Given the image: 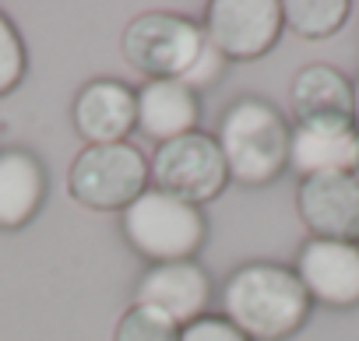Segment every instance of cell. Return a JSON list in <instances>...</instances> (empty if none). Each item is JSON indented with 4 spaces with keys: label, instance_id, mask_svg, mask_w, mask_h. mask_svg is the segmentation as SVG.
Masks as SVG:
<instances>
[{
    "label": "cell",
    "instance_id": "cell-18",
    "mask_svg": "<svg viewBox=\"0 0 359 341\" xmlns=\"http://www.w3.org/2000/svg\"><path fill=\"white\" fill-rule=\"evenodd\" d=\"M22 71H25V50H22V39L15 32V25L0 15V95L11 92L18 81H22Z\"/></svg>",
    "mask_w": 359,
    "mask_h": 341
},
{
    "label": "cell",
    "instance_id": "cell-17",
    "mask_svg": "<svg viewBox=\"0 0 359 341\" xmlns=\"http://www.w3.org/2000/svg\"><path fill=\"white\" fill-rule=\"evenodd\" d=\"M113 341H180V327L151 306H130L120 316Z\"/></svg>",
    "mask_w": 359,
    "mask_h": 341
},
{
    "label": "cell",
    "instance_id": "cell-12",
    "mask_svg": "<svg viewBox=\"0 0 359 341\" xmlns=\"http://www.w3.org/2000/svg\"><path fill=\"white\" fill-rule=\"evenodd\" d=\"M359 158V130L348 123H296L289 130V165L296 173H352Z\"/></svg>",
    "mask_w": 359,
    "mask_h": 341
},
{
    "label": "cell",
    "instance_id": "cell-15",
    "mask_svg": "<svg viewBox=\"0 0 359 341\" xmlns=\"http://www.w3.org/2000/svg\"><path fill=\"white\" fill-rule=\"evenodd\" d=\"M46 176L29 151H0V229L25 225L43 201Z\"/></svg>",
    "mask_w": 359,
    "mask_h": 341
},
{
    "label": "cell",
    "instance_id": "cell-7",
    "mask_svg": "<svg viewBox=\"0 0 359 341\" xmlns=\"http://www.w3.org/2000/svg\"><path fill=\"white\" fill-rule=\"evenodd\" d=\"M282 32L278 0H212L205 39L226 60H254L275 46Z\"/></svg>",
    "mask_w": 359,
    "mask_h": 341
},
{
    "label": "cell",
    "instance_id": "cell-3",
    "mask_svg": "<svg viewBox=\"0 0 359 341\" xmlns=\"http://www.w3.org/2000/svg\"><path fill=\"white\" fill-rule=\"evenodd\" d=\"M123 236L141 257L155 264L187 260L205 243V218L194 204L151 187L123 208Z\"/></svg>",
    "mask_w": 359,
    "mask_h": 341
},
{
    "label": "cell",
    "instance_id": "cell-22",
    "mask_svg": "<svg viewBox=\"0 0 359 341\" xmlns=\"http://www.w3.org/2000/svg\"><path fill=\"white\" fill-rule=\"evenodd\" d=\"M352 176H355V180H359V158H355V169H352Z\"/></svg>",
    "mask_w": 359,
    "mask_h": 341
},
{
    "label": "cell",
    "instance_id": "cell-13",
    "mask_svg": "<svg viewBox=\"0 0 359 341\" xmlns=\"http://www.w3.org/2000/svg\"><path fill=\"white\" fill-rule=\"evenodd\" d=\"M292 113L299 123H352V85L327 64H310L292 81Z\"/></svg>",
    "mask_w": 359,
    "mask_h": 341
},
{
    "label": "cell",
    "instance_id": "cell-19",
    "mask_svg": "<svg viewBox=\"0 0 359 341\" xmlns=\"http://www.w3.org/2000/svg\"><path fill=\"white\" fill-rule=\"evenodd\" d=\"M180 341H250L240 327L226 316H198L187 327H180Z\"/></svg>",
    "mask_w": 359,
    "mask_h": 341
},
{
    "label": "cell",
    "instance_id": "cell-6",
    "mask_svg": "<svg viewBox=\"0 0 359 341\" xmlns=\"http://www.w3.org/2000/svg\"><path fill=\"white\" fill-rule=\"evenodd\" d=\"M148 176L155 180V190L198 208V204L219 197V190L229 180V169H226L219 141L194 130V134L158 144Z\"/></svg>",
    "mask_w": 359,
    "mask_h": 341
},
{
    "label": "cell",
    "instance_id": "cell-20",
    "mask_svg": "<svg viewBox=\"0 0 359 341\" xmlns=\"http://www.w3.org/2000/svg\"><path fill=\"white\" fill-rule=\"evenodd\" d=\"M222 67H226V57L205 39V46H201V53H198V60L187 67V74L180 78V85H187L191 92L194 88H208V85H215L219 81V74H222Z\"/></svg>",
    "mask_w": 359,
    "mask_h": 341
},
{
    "label": "cell",
    "instance_id": "cell-4",
    "mask_svg": "<svg viewBox=\"0 0 359 341\" xmlns=\"http://www.w3.org/2000/svg\"><path fill=\"white\" fill-rule=\"evenodd\" d=\"M148 162L127 141L120 144H88L67 173L71 197L95 211H123L144 194Z\"/></svg>",
    "mask_w": 359,
    "mask_h": 341
},
{
    "label": "cell",
    "instance_id": "cell-8",
    "mask_svg": "<svg viewBox=\"0 0 359 341\" xmlns=\"http://www.w3.org/2000/svg\"><path fill=\"white\" fill-rule=\"evenodd\" d=\"M296 208L313 239H359V180L352 173L306 176L299 183Z\"/></svg>",
    "mask_w": 359,
    "mask_h": 341
},
{
    "label": "cell",
    "instance_id": "cell-2",
    "mask_svg": "<svg viewBox=\"0 0 359 341\" xmlns=\"http://www.w3.org/2000/svg\"><path fill=\"white\" fill-rule=\"evenodd\" d=\"M219 148L233 180L264 187L289 162V127L275 106L261 99H240L222 116Z\"/></svg>",
    "mask_w": 359,
    "mask_h": 341
},
{
    "label": "cell",
    "instance_id": "cell-1",
    "mask_svg": "<svg viewBox=\"0 0 359 341\" xmlns=\"http://www.w3.org/2000/svg\"><path fill=\"white\" fill-rule=\"evenodd\" d=\"M310 309V295L296 271L278 264H247L226 281V320L247 337H289Z\"/></svg>",
    "mask_w": 359,
    "mask_h": 341
},
{
    "label": "cell",
    "instance_id": "cell-9",
    "mask_svg": "<svg viewBox=\"0 0 359 341\" xmlns=\"http://www.w3.org/2000/svg\"><path fill=\"white\" fill-rule=\"evenodd\" d=\"M296 278L306 295L327 306H355L359 302V243L341 239H310L299 250Z\"/></svg>",
    "mask_w": 359,
    "mask_h": 341
},
{
    "label": "cell",
    "instance_id": "cell-16",
    "mask_svg": "<svg viewBox=\"0 0 359 341\" xmlns=\"http://www.w3.org/2000/svg\"><path fill=\"white\" fill-rule=\"evenodd\" d=\"M348 18L345 0H285L282 22L303 39H327Z\"/></svg>",
    "mask_w": 359,
    "mask_h": 341
},
{
    "label": "cell",
    "instance_id": "cell-11",
    "mask_svg": "<svg viewBox=\"0 0 359 341\" xmlns=\"http://www.w3.org/2000/svg\"><path fill=\"white\" fill-rule=\"evenodd\" d=\"M74 127L92 144H120L137 127V92L123 81H92L74 99Z\"/></svg>",
    "mask_w": 359,
    "mask_h": 341
},
{
    "label": "cell",
    "instance_id": "cell-21",
    "mask_svg": "<svg viewBox=\"0 0 359 341\" xmlns=\"http://www.w3.org/2000/svg\"><path fill=\"white\" fill-rule=\"evenodd\" d=\"M352 123H355V130H359V81L352 85Z\"/></svg>",
    "mask_w": 359,
    "mask_h": 341
},
{
    "label": "cell",
    "instance_id": "cell-14",
    "mask_svg": "<svg viewBox=\"0 0 359 341\" xmlns=\"http://www.w3.org/2000/svg\"><path fill=\"white\" fill-rule=\"evenodd\" d=\"M137 127L162 144L194 134L198 127L194 92L180 81H148L137 92Z\"/></svg>",
    "mask_w": 359,
    "mask_h": 341
},
{
    "label": "cell",
    "instance_id": "cell-5",
    "mask_svg": "<svg viewBox=\"0 0 359 341\" xmlns=\"http://www.w3.org/2000/svg\"><path fill=\"white\" fill-rule=\"evenodd\" d=\"M205 46V29L180 15H141L123 29V60L151 81H180Z\"/></svg>",
    "mask_w": 359,
    "mask_h": 341
},
{
    "label": "cell",
    "instance_id": "cell-10",
    "mask_svg": "<svg viewBox=\"0 0 359 341\" xmlns=\"http://www.w3.org/2000/svg\"><path fill=\"white\" fill-rule=\"evenodd\" d=\"M208 274L191 260L155 264L137 285V306H151L169 316L176 327H187L208 306Z\"/></svg>",
    "mask_w": 359,
    "mask_h": 341
}]
</instances>
